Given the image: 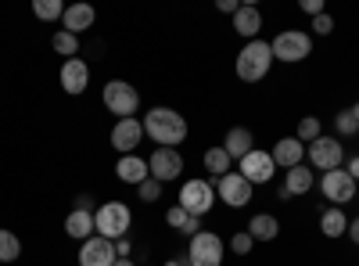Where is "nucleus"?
<instances>
[{
  "label": "nucleus",
  "mask_w": 359,
  "mask_h": 266,
  "mask_svg": "<svg viewBox=\"0 0 359 266\" xmlns=\"http://www.w3.org/2000/svg\"><path fill=\"white\" fill-rule=\"evenodd\" d=\"M130 227H133V213H130L126 201H104V205L94 209V230L101 234V238H108V241L126 238Z\"/></svg>",
  "instance_id": "nucleus-3"
},
{
  "label": "nucleus",
  "mask_w": 359,
  "mask_h": 266,
  "mask_svg": "<svg viewBox=\"0 0 359 266\" xmlns=\"http://www.w3.org/2000/svg\"><path fill=\"white\" fill-rule=\"evenodd\" d=\"M348 112H352V119H355V123H359V101H355V105H352V108H348Z\"/></svg>",
  "instance_id": "nucleus-41"
},
{
  "label": "nucleus",
  "mask_w": 359,
  "mask_h": 266,
  "mask_svg": "<svg viewBox=\"0 0 359 266\" xmlns=\"http://www.w3.org/2000/svg\"><path fill=\"white\" fill-rule=\"evenodd\" d=\"M94 22H97L94 4H69L65 15H62V29H65V33H72V36L86 33V29H94Z\"/></svg>",
  "instance_id": "nucleus-16"
},
{
  "label": "nucleus",
  "mask_w": 359,
  "mask_h": 266,
  "mask_svg": "<svg viewBox=\"0 0 359 266\" xmlns=\"http://www.w3.org/2000/svg\"><path fill=\"white\" fill-rule=\"evenodd\" d=\"M252 245H255V241H252L248 230H233V238H230V252H233V255H248Z\"/></svg>",
  "instance_id": "nucleus-32"
},
{
  "label": "nucleus",
  "mask_w": 359,
  "mask_h": 266,
  "mask_svg": "<svg viewBox=\"0 0 359 266\" xmlns=\"http://www.w3.org/2000/svg\"><path fill=\"white\" fill-rule=\"evenodd\" d=\"M269 51H273V62L298 65V62H306V58H309V51H313V36L302 33V29H284V33L273 36Z\"/></svg>",
  "instance_id": "nucleus-4"
},
{
  "label": "nucleus",
  "mask_w": 359,
  "mask_h": 266,
  "mask_svg": "<svg viewBox=\"0 0 359 266\" xmlns=\"http://www.w3.org/2000/svg\"><path fill=\"white\" fill-rule=\"evenodd\" d=\"M22 255V241H18V234L8 230V227H0V262H15Z\"/></svg>",
  "instance_id": "nucleus-27"
},
{
  "label": "nucleus",
  "mask_w": 359,
  "mask_h": 266,
  "mask_svg": "<svg viewBox=\"0 0 359 266\" xmlns=\"http://www.w3.org/2000/svg\"><path fill=\"white\" fill-rule=\"evenodd\" d=\"M223 152H226L230 159H237V162H241L248 152H255V137H252V130H248V126H233V130H226V137H223Z\"/></svg>",
  "instance_id": "nucleus-19"
},
{
  "label": "nucleus",
  "mask_w": 359,
  "mask_h": 266,
  "mask_svg": "<svg viewBox=\"0 0 359 266\" xmlns=\"http://www.w3.org/2000/svg\"><path fill=\"white\" fill-rule=\"evenodd\" d=\"M237 173H241L252 187L255 184H269L277 176V162H273L269 152H259V147H255V152H248L241 162H237Z\"/></svg>",
  "instance_id": "nucleus-10"
},
{
  "label": "nucleus",
  "mask_w": 359,
  "mask_h": 266,
  "mask_svg": "<svg viewBox=\"0 0 359 266\" xmlns=\"http://www.w3.org/2000/svg\"><path fill=\"white\" fill-rule=\"evenodd\" d=\"M115 255H118V259H130V255H133V241H130V238H118V241H115Z\"/></svg>",
  "instance_id": "nucleus-35"
},
{
  "label": "nucleus",
  "mask_w": 359,
  "mask_h": 266,
  "mask_svg": "<svg viewBox=\"0 0 359 266\" xmlns=\"http://www.w3.org/2000/svg\"><path fill=\"white\" fill-rule=\"evenodd\" d=\"M115 176H118L123 184L140 187L147 176H151V169H147V159H140V155H118V162H115Z\"/></svg>",
  "instance_id": "nucleus-18"
},
{
  "label": "nucleus",
  "mask_w": 359,
  "mask_h": 266,
  "mask_svg": "<svg viewBox=\"0 0 359 266\" xmlns=\"http://www.w3.org/2000/svg\"><path fill=\"white\" fill-rule=\"evenodd\" d=\"M33 15L40 22H57L65 15V4H62V0H33Z\"/></svg>",
  "instance_id": "nucleus-29"
},
{
  "label": "nucleus",
  "mask_w": 359,
  "mask_h": 266,
  "mask_svg": "<svg viewBox=\"0 0 359 266\" xmlns=\"http://www.w3.org/2000/svg\"><path fill=\"white\" fill-rule=\"evenodd\" d=\"M76 209H83V213H94V194H79V198H76Z\"/></svg>",
  "instance_id": "nucleus-37"
},
{
  "label": "nucleus",
  "mask_w": 359,
  "mask_h": 266,
  "mask_svg": "<svg viewBox=\"0 0 359 266\" xmlns=\"http://www.w3.org/2000/svg\"><path fill=\"white\" fill-rule=\"evenodd\" d=\"M345 234H348V238H352V245H359V216H355V220L348 223V230H345Z\"/></svg>",
  "instance_id": "nucleus-40"
},
{
  "label": "nucleus",
  "mask_w": 359,
  "mask_h": 266,
  "mask_svg": "<svg viewBox=\"0 0 359 266\" xmlns=\"http://www.w3.org/2000/svg\"><path fill=\"white\" fill-rule=\"evenodd\" d=\"M306 159H309L313 169L331 173V169H341V162H345V147H341L338 137H320V140L306 144Z\"/></svg>",
  "instance_id": "nucleus-8"
},
{
  "label": "nucleus",
  "mask_w": 359,
  "mask_h": 266,
  "mask_svg": "<svg viewBox=\"0 0 359 266\" xmlns=\"http://www.w3.org/2000/svg\"><path fill=\"white\" fill-rule=\"evenodd\" d=\"M309 29H313L316 36H331V33H334V18L323 11V15H316V18H313V25H309Z\"/></svg>",
  "instance_id": "nucleus-34"
},
{
  "label": "nucleus",
  "mask_w": 359,
  "mask_h": 266,
  "mask_svg": "<svg viewBox=\"0 0 359 266\" xmlns=\"http://www.w3.org/2000/svg\"><path fill=\"white\" fill-rule=\"evenodd\" d=\"M162 187H165V184H158L155 176H147V180L137 187V194H140V201H158V198H162Z\"/></svg>",
  "instance_id": "nucleus-33"
},
{
  "label": "nucleus",
  "mask_w": 359,
  "mask_h": 266,
  "mask_svg": "<svg viewBox=\"0 0 359 266\" xmlns=\"http://www.w3.org/2000/svg\"><path fill=\"white\" fill-rule=\"evenodd\" d=\"M233 29H237V36H245V40H259L262 11H259L255 4H241V11L233 15Z\"/></svg>",
  "instance_id": "nucleus-21"
},
{
  "label": "nucleus",
  "mask_w": 359,
  "mask_h": 266,
  "mask_svg": "<svg viewBox=\"0 0 359 266\" xmlns=\"http://www.w3.org/2000/svg\"><path fill=\"white\" fill-rule=\"evenodd\" d=\"M219 11H226V15H237V11H241V4H237V0H219Z\"/></svg>",
  "instance_id": "nucleus-39"
},
{
  "label": "nucleus",
  "mask_w": 359,
  "mask_h": 266,
  "mask_svg": "<svg viewBox=\"0 0 359 266\" xmlns=\"http://www.w3.org/2000/svg\"><path fill=\"white\" fill-rule=\"evenodd\" d=\"M316 187V173H313V166H294V169H287L284 173V191H287V198H294V194H309Z\"/></svg>",
  "instance_id": "nucleus-20"
},
{
  "label": "nucleus",
  "mask_w": 359,
  "mask_h": 266,
  "mask_svg": "<svg viewBox=\"0 0 359 266\" xmlns=\"http://www.w3.org/2000/svg\"><path fill=\"white\" fill-rule=\"evenodd\" d=\"M180 205H184L191 216L201 220L216 205V184L212 180H198V176L194 180H184V187H180Z\"/></svg>",
  "instance_id": "nucleus-7"
},
{
  "label": "nucleus",
  "mask_w": 359,
  "mask_h": 266,
  "mask_svg": "<svg viewBox=\"0 0 359 266\" xmlns=\"http://www.w3.org/2000/svg\"><path fill=\"white\" fill-rule=\"evenodd\" d=\"M334 130H338L341 137H355V133H359V123L352 119V112H348V108L334 115Z\"/></svg>",
  "instance_id": "nucleus-31"
},
{
  "label": "nucleus",
  "mask_w": 359,
  "mask_h": 266,
  "mask_svg": "<svg viewBox=\"0 0 359 266\" xmlns=\"http://www.w3.org/2000/svg\"><path fill=\"white\" fill-rule=\"evenodd\" d=\"M65 234L76 241H86L94 238V213H83V209H72L69 220H65Z\"/></svg>",
  "instance_id": "nucleus-24"
},
{
  "label": "nucleus",
  "mask_w": 359,
  "mask_h": 266,
  "mask_svg": "<svg viewBox=\"0 0 359 266\" xmlns=\"http://www.w3.org/2000/svg\"><path fill=\"white\" fill-rule=\"evenodd\" d=\"M320 191H323L327 201H334L338 209H341L345 201H355L359 184L352 180V176L345 173V166H341V169H331V173H323V176H320Z\"/></svg>",
  "instance_id": "nucleus-9"
},
{
  "label": "nucleus",
  "mask_w": 359,
  "mask_h": 266,
  "mask_svg": "<svg viewBox=\"0 0 359 266\" xmlns=\"http://www.w3.org/2000/svg\"><path fill=\"white\" fill-rule=\"evenodd\" d=\"M223 252H226V245L212 230H198L191 238V245H187L191 266H223Z\"/></svg>",
  "instance_id": "nucleus-6"
},
{
  "label": "nucleus",
  "mask_w": 359,
  "mask_h": 266,
  "mask_svg": "<svg viewBox=\"0 0 359 266\" xmlns=\"http://www.w3.org/2000/svg\"><path fill=\"white\" fill-rule=\"evenodd\" d=\"M320 230H323V238H341V234L348 230V216H345V209H338V205L323 209V213H320Z\"/></svg>",
  "instance_id": "nucleus-25"
},
{
  "label": "nucleus",
  "mask_w": 359,
  "mask_h": 266,
  "mask_svg": "<svg viewBox=\"0 0 359 266\" xmlns=\"http://www.w3.org/2000/svg\"><path fill=\"white\" fill-rule=\"evenodd\" d=\"M147 169L158 184H172L180 180V173H184V155L176 152V147H155L151 159H147Z\"/></svg>",
  "instance_id": "nucleus-11"
},
{
  "label": "nucleus",
  "mask_w": 359,
  "mask_h": 266,
  "mask_svg": "<svg viewBox=\"0 0 359 266\" xmlns=\"http://www.w3.org/2000/svg\"><path fill=\"white\" fill-rule=\"evenodd\" d=\"M115 241L101 238V234H94V238H86L83 248H79V266H115Z\"/></svg>",
  "instance_id": "nucleus-14"
},
{
  "label": "nucleus",
  "mask_w": 359,
  "mask_h": 266,
  "mask_svg": "<svg viewBox=\"0 0 359 266\" xmlns=\"http://www.w3.org/2000/svg\"><path fill=\"white\" fill-rule=\"evenodd\" d=\"M269 155H273V162H277L280 169H294V166L306 162V144L298 140V137H280Z\"/></svg>",
  "instance_id": "nucleus-17"
},
{
  "label": "nucleus",
  "mask_w": 359,
  "mask_h": 266,
  "mask_svg": "<svg viewBox=\"0 0 359 266\" xmlns=\"http://www.w3.org/2000/svg\"><path fill=\"white\" fill-rule=\"evenodd\" d=\"M345 173H348V176H352V180L359 184V155H352V159H348V166H345Z\"/></svg>",
  "instance_id": "nucleus-38"
},
{
  "label": "nucleus",
  "mask_w": 359,
  "mask_h": 266,
  "mask_svg": "<svg viewBox=\"0 0 359 266\" xmlns=\"http://www.w3.org/2000/svg\"><path fill=\"white\" fill-rule=\"evenodd\" d=\"M201 166H205V173L212 176V180H219V176H226V173H230L233 159L223 152V144H216V147H208V152L201 155Z\"/></svg>",
  "instance_id": "nucleus-23"
},
{
  "label": "nucleus",
  "mask_w": 359,
  "mask_h": 266,
  "mask_svg": "<svg viewBox=\"0 0 359 266\" xmlns=\"http://www.w3.org/2000/svg\"><path fill=\"white\" fill-rule=\"evenodd\" d=\"M57 83H62V91L79 98L86 86H90V65L83 62V58H69V62H62V72H57Z\"/></svg>",
  "instance_id": "nucleus-15"
},
{
  "label": "nucleus",
  "mask_w": 359,
  "mask_h": 266,
  "mask_svg": "<svg viewBox=\"0 0 359 266\" xmlns=\"http://www.w3.org/2000/svg\"><path fill=\"white\" fill-rule=\"evenodd\" d=\"M111 147H115V152L118 155H137V144L144 140V123L137 119V115H133V119H118L115 126H111Z\"/></svg>",
  "instance_id": "nucleus-13"
},
{
  "label": "nucleus",
  "mask_w": 359,
  "mask_h": 266,
  "mask_svg": "<svg viewBox=\"0 0 359 266\" xmlns=\"http://www.w3.org/2000/svg\"><path fill=\"white\" fill-rule=\"evenodd\" d=\"M252 234V241H277V234H280V223L273 213H255L245 227Z\"/></svg>",
  "instance_id": "nucleus-22"
},
{
  "label": "nucleus",
  "mask_w": 359,
  "mask_h": 266,
  "mask_svg": "<svg viewBox=\"0 0 359 266\" xmlns=\"http://www.w3.org/2000/svg\"><path fill=\"white\" fill-rule=\"evenodd\" d=\"M115 266H137L133 259H115Z\"/></svg>",
  "instance_id": "nucleus-42"
},
{
  "label": "nucleus",
  "mask_w": 359,
  "mask_h": 266,
  "mask_svg": "<svg viewBox=\"0 0 359 266\" xmlns=\"http://www.w3.org/2000/svg\"><path fill=\"white\" fill-rule=\"evenodd\" d=\"M216 198L226 201L230 209H245V205L252 201V184L245 180L241 173L230 169L226 176H219V180H216Z\"/></svg>",
  "instance_id": "nucleus-12"
},
{
  "label": "nucleus",
  "mask_w": 359,
  "mask_h": 266,
  "mask_svg": "<svg viewBox=\"0 0 359 266\" xmlns=\"http://www.w3.org/2000/svg\"><path fill=\"white\" fill-rule=\"evenodd\" d=\"M302 11H306V15H313V18H316V15H323V0H302Z\"/></svg>",
  "instance_id": "nucleus-36"
},
{
  "label": "nucleus",
  "mask_w": 359,
  "mask_h": 266,
  "mask_svg": "<svg viewBox=\"0 0 359 266\" xmlns=\"http://www.w3.org/2000/svg\"><path fill=\"white\" fill-rule=\"evenodd\" d=\"M237 79L245 83H259L269 76V69H273V51H269L266 40H248L241 47V54H237Z\"/></svg>",
  "instance_id": "nucleus-2"
},
{
  "label": "nucleus",
  "mask_w": 359,
  "mask_h": 266,
  "mask_svg": "<svg viewBox=\"0 0 359 266\" xmlns=\"http://www.w3.org/2000/svg\"><path fill=\"white\" fill-rule=\"evenodd\" d=\"M144 133L151 137L158 147H176V144H184L187 140V119L180 115L176 108H165V105H158V108H151L144 115Z\"/></svg>",
  "instance_id": "nucleus-1"
},
{
  "label": "nucleus",
  "mask_w": 359,
  "mask_h": 266,
  "mask_svg": "<svg viewBox=\"0 0 359 266\" xmlns=\"http://www.w3.org/2000/svg\"><path fill=\"white\" fill-rule=\"evenodd\" d=\"M165 223L172 227V230H180V234H187V238H194V234L201 230V220L198 216H191L184 205H172V209L165 213Z\"/></svg>",
  "instance_id": "nucleus-26"
},
{
  "label": "nucleus",
  "mask_w": 359,
  "mask_h": 266,
  "mask_svg": "<svg viewBox=\"0 0 359 266\" xmlns=\"http://www.w3.org/2000/svg\"><path fill=\"white\" fill-rule=\"evenodd\" d=\"M294 137L302 140V144H313V140H320V137H323V126H320V119H316V115H306V119H298V130H294Z\"/></svg>",
  "instance_id": "nucleus-30"
},
{
  "label": "nucleus",
  "mask_w": 359,
  "mask_h": 266,
  "mask_svg": "<svg viewBox=\"0 0 359 266\" xmlns=\"http://www.w3.org/2000/svg\"><path fill=\"white\" fill-rule=\"evenodd\" d=\"M104 108H108L111 115H118V119H133L137 108H140L137 86L126 83V79H111V83H104Z\"/></svg>",
  "instance_id": "nucleus-5"
},
{
  "label": "nucleus",
  "mask_w": 359,
  "mask_h": 266,
  "mask_svg": "<svg viewBox=\"0 0 359 266\" xmlns=\"http://www.w3.org/2000/svg\"><path fill=\"white\" fill-rule=\"evenodd\" d=\"M50 47L57 51L69 62V58H76L79 54V36H72V33H65V29H57V33L50 36Z\"/></svg>",
  "instance_id": "nucleus-28"
}]
</instances>
